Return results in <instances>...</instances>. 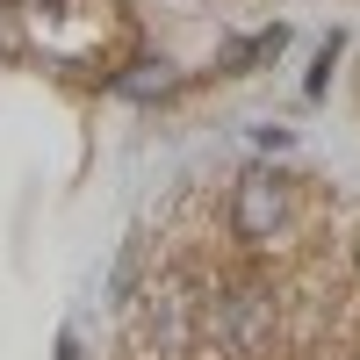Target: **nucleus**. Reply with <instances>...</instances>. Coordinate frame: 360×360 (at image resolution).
I'll list each match as a JSON object with an SVG mask.
<instances>
[{"instance_id": "nucleus-1", "label": "nucleus", "mask_w": 360, "mask_h": 360, "mask_svg": "<svg viewBox=\"0 0 360 360\" xmlns=\"http://www.w3.org/2000/svg\"><path fill=\"white\" fill-rule=\"evenodd\" d=\"M281 217H288V188H281L274 173H245V180H238V195H231L238 238H274Z\"/></svg>"}, {"instance_id": "nucleus-2", "label": "nucleus", "mask_w": 360, "mask_h": 360, "mask_svg": "<svg viewBox=\"0 0 360 360\" xmlns=\"http://www.w3.org/2000/svg\"><path fill=\"white\" fill-rule=\"evenodd\" d=\"M224 324H231V346H238V353H259L266 339H274V317H266L259 295H238V303L224 310Z\"/></svg>"}, {"instance_id": "nucleus-3", "label": "nucleus", "mask_w": 360, "mask_h": 360, "mask_svg": "<svg viewBox=\"0 0 360 360\" xmlns=\"http://www.w3.org/2000/svg\"><path fill=\"white\" fill-rule=\"evenodd\" d=\"M115 86H123L130 101H144V94H166V86H173V65H152V58H144V65H130Z\"/></svg>"}]
</instances>
